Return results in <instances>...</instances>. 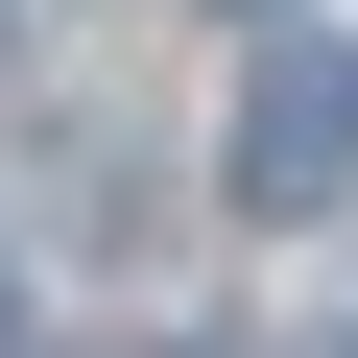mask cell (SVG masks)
Returning a JSON list of instances; mask_svg holds the SVG:
<instances>
[{
    "label": "cell",
    "instance_id": "cell-3",
    "mask_svg": "<svg viewBox=\"0 0 358 358\" xmlns=\"http://www.w3.org/2000/svg\"><path fill=\"white\" fill-rule=\"evenodd\" d=\"M0 358H24V310H0Z\"/></svg>",
    "mask_w": 358,
    "mask_h": 358
},
{
    "label": "cell",
    "instance_id": "cell-1",
    "mask_svg": "<svg viewBox=\"0 0 358 358\" xmlns=\"http://www.w3.org/2000/svg\"><path fill=\"white\" fill-rule=\"evenodd\" d=\"M358 192V48H263L239 72V215H334Z\"/></svg>",
    "mask_w": 358,
    "mask_h": 358
},
{
    "label": "cell",
    "instance_id": "cell-2",
    "mask_svg": "<svg viewBox=\"0 0 358 358\" xmlns=\"http://www.w3.org/2000/svg\"><path fill=\"white\" fill-rule=\"evenodd\" d=\"M96 358H167V334H96Z\"/></svg>",
    "mask_w": 358,
    "mask_h": 358
},
{
    "label": "cell",
    "instance_id": "cell-4",
    "mask_svg": "<svg viewBox=\"0 0 358 358\" xmlns=\"http://www.w3.org/2000/svg\"><path fill=\"white\" fill-rule=\"evenodd\" d=\"M310 358H358V334H310Z\"/></svg>",
    "mask_w": 358,
    "mask_h": 358
}]
</instances>
